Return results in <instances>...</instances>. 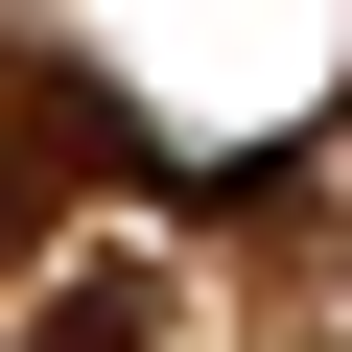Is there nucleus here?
Instances as JSON below:
<instances>
[{
	"label": "nucleus",
	"mask_w": 352,
	"mask_h": 352,
	"mask_svg": "<svg viewBox=\"0 0 352 352\" xmlns=\"http://www.w3.org/2000/svg\"><path fill=\"white\" fill-rule=\"evenodd\" d=\"M47 352H164V329H141L118 282H71V305H47Z\"/></svg>",
	"instance_id": "nucleus-1"
}]
</instances>
